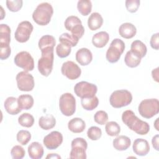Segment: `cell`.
<instances>
[{
    "label": "cell",
    "mask_w": 159,
    "mask_h": 159,
    "mask_svg": "<svg viewBox=\"0 0 159 159\" xmlns=\"http://www.w3.org/2000/svg\"><path fill=\"white\" fill-rule=\"evenodd\" d=\"M122 120L129 129L139 135H146L150 130L149 124L138 118L131 110H126L122 113Z\"/></svg>",
    "instance_id": "6da1fadb"
},
{
    "label": "cell",
    "mask_w": 159,
    "mask_h": 159,
    "mask_svg": "<svg viewBox=\"0 0 159 159\" xmlns=\"http://www.w3.org/2000/svg\"><path fill=\"white\" fill-rule=\"evenodd\" d=\"M53 14L52 5L47 2L39 4L32 14V19L35 23L40 25H47Z\"/></svg>",
    "instance_id": "7a4b0ae2"
},
{
    "label": "cell",
    "mask_w": 159,
    "mask_h": 159,
    "mask_svg": "<svg viewBox=\"0 0 159 159\" xmlns=\"http://www.w3.org/2000/svg\"><path fill=\"white\" fill-rule=\"evenodd\" d=\"M54 48H47L41 51V57L38 61V70L44 76H48L53 69Z\"/></svg>",
    "instance_id": "3957f363"
},
{
    "label": "cell",
    "mask_w": 159,
    "mask_h": 159,
    "mask_svg": "<svg viewBox=\"0 0 159 159\" xmlns=\"http://www.w3.org/2000/svg\"><path fill=\"white\" fill-rule=\"evenodd\" d=\"M11 29L5 24L0 25V58L6 60L11 55Z\"/></svg>",
    "instance_id": "277c9868"
},
{
    "label": "cell",
    "mask_w": 159,
    "mask_h": 159,
    "mask_svg": "<svg viewBox=\"0 0 159 159\" xmlns=\"http://www.w3.org/2000/svg\"><path fill=\"white\" fill-rule=\"evenodd\" d=\"M138 111L142 117L150 119L158 113L159 101L156 98L143 99L139 104Z\"/></svg>",
    "instance_id": "5b68a950"
},
{
    "label": "cell",
    "mask_w": 159,
    "mask_h": 159,
    "mask_svg": "<svg viewBox=\"0 0 159 159\" xmlns=\"http://www.w3.org/2000/svg\"><path fill=\"white\" fill-rule=\"evenodd\" d=\"M132 101L131 93L127 89L114 91L110 96L109 102L114 108H120L128 106Z\"/></svg>",
    "instance_id": "8992f818"
},
{
    "label": "cell",
    "mask_w": 159,
    "mask_h": 159,
    "mask_svg": "<svg viewBox=\"0 0 159 159\" xmlns=\"http://www.w3.org/2000/svg\"><path fill=\"white\" fill-rule=\"evenodd\" d=\"M124 50V42L120 39H114L111 42L110 46L106 52V57L107 60L111 63L117 62Z\"/></svg>",
    "instance_id": "52a82bcc"
},
{
    "label": "cell",
    "mask_w": 159,
    "mask_h": 159,
    "mask_svg": "<svg viewBox=\"0 0 159 159\" xmlns=\"http://www.w3.org/2000/svg\"><path fill=\"white\" fill-rule=\"evenodd\" d=\"M59 107L64 116H72L76 111V99L73 95L69 93L61 94L59 99Z\"/></svg>",
    "instance_id": "ba28073f"
},
{
    "label": "cell",
    "mask_w": 159,
    "mask_h": 159,
    "mask_svg": "<svg viewBox=\"0 0 159 159\" xmlns=\"http://www.w3.org/2000/svg\"><path fill=\"white\" fill-rule=\"evenodd\" d=\"M71 150L70 153V158L86 159V149L88 143L86 140L81 137H76L74 139L71 143Z\"/></svg>",
    "instance_id": "9c48e42d"
},
{
    "label": "cell",
    "mask_w": 159,
    "mask_h": 159,
    "mask_svg": "<svg viewBox=\"0 0 159 159\" xmlns=\"http://www.w3.org/2000/svg\"><path fill=\"white\" fill-rule=\"evenodd\" d=\"M97 91L98 88L96 84L84 81L77 83L74 87L75 94L81 99L92 98L95 96Z\"/></svg>",
    "instance_id": "30bf717a"
},
{
    "label": "cell",
    "mask_w": 159,
    "mask_h": 159,
    "mask_svg": "<svg viewBox=\"0 0 159 159\" xmlns=\"http://www.w3.org/2000/svg\"><path fill=\"white\" fill-rule=\"evenodd\" d=\"M66 29L71 32V34L80 39L84 33V28L80 18L75 16H68L64 23Z\"/></svg>",
    "instance_id": "8fae6325"
},
{
    "label": "cell",
    "mask_w": 159,
    "mask_h": 159,
    "mask_svg": "<svg viewBox=\"0 0 159 159\" xmlns=\"http://www.w3.org/2000/svg\"><path fill=\"white\" fill-rule=\"evenodd\" d=\"M18 89L22 91H30L35 85L33 76L27 71H22L17 73L16 77Z\"/></svg>",
    "instance_id": "7c38bea8"
},
{
    "label": "cell",
    "mask_w": 159,
    "mask_h": 159,
    "mask_svg": "<svg viewBox=\"0 0 159 159\" xmlns=\"http://www.w3.org/2000/svg\"><path fill=\"white\" fill-rule=\"evenodd\" d=\"M15 65L25 71H32L34 68V61L32 55L27 51L19 52L14 57Z\"/></svg>",
    "instance_id": "4fadbf2b"
},
{
    "label": "cell",
    "mask_w": 159,
    "mask_h": 159,
    "mask_svg": "<svg viewBox=\"0 0 159 159\" xmlns=\"http://www.w3.org/2000/svg\"><path fill=\"white\" fill-rule=\"evenodd\" d=\"M33 25L28 20L22 21L18 24L15 32L14 37L16 40L20 43H24L29 40L31 33L33 31Z\"/></svg>",
    "instance_id": "5bb4252c"
},
{
    "label": "cell",
    "mask_w": 159,
    "mask_h": 159,
    "mask_svg": "<svg viewBox=\"0 0 159 159\" xmlns=\"http://www.w3.org/2000/svg\"><path fill=\"white\" fill-rule=\"evenodd\" d=\"M61 71L63 76L71 80L78 78L81 74V70L80 66L72 61L64 62L61 67Z\"/></svg>",
    "instance_id": "9a60e30c"
},
{
    "label": "cell",
    "mask_w": 159,
    "mask_h": 159,
    "mask_svg": "<svg viewBox=\"0 0 159 159\" xmlns=\"http://www.w3.org/2000/svg\"><path fill=\"white\" fill-rule=\"evenodd\" d=\"M63 142V135L58 131H52L43 138V143L48 150L57 148Z\"/></svg>",
    "instance_id": "2e32d148"
},
{
    "label": "cell",
    "mask_w": 159,
    "mask_h": 159,
    "mask_svg": "<svg viewBox=\"0 0 159 159\" xmlns=\"http://www.w3.org/2000/svg\"><path fill=\"white\" fill-rule=\"evenodd\" d=\"M132 149L134 152L139 156H145L150 151V145L148 141L143 139H137L134 140Z\"/></svg>",
    "instance_id": "e0dca14e"
},
{
    "label": "cell",
    "mask_w": 159,
    "mask_h": 159,
    "mask_svg": "<svg viewBox=\"0 0 159 159\" xmlns=\"http://www.w3.org/2000/svg\"><path fill=\"white\" fill-rule=\"evenodd\" d=\"M75 58L80 65L86 66L91 62L93 60V54L88 48H81L76 52Z\"/></svg>",
    "instance_id": "ac0fdd59"
},
{
    "label": "cell",
    "mask_w": 159,
    "mask_h": 159,
    "mask_svg": "<svg viewBox=\"0 0 159 159\" xmlns=\"http://www.w3.org/2000/svg\"><path fill=\"white\" fill-rule=\"evenodd\" d=\"M4 106L6 112L11 115H16L22 110L19 107L17 99L13 96L6 98L4 103Z\"/></svg>",
    "instance_id": "d6986e66"
},
{
    "label": "cell",
    "mask_w": 159,
    "mask_h": 159,
    "mask_svg": "<svg viewBox=\"0 0 159 159\" xmlns=\"http://www.w3.org/2000/svg\"><path fill=\"white\" fill-rule=\"evenodd\" d=\"M119 35L126 39H132L137 33L135 26L130 22H125L121 24L119 28Z\"/></svg>",
    "instance_id": "ffe728a7"
},
{
    "label": "cell",
    "mask_w": 159,
    "mask_h": 159,
    "mask_svg": "<svg viewBox=\"0 0 159 159\" xmlns=\"http://www.w3.org/2000/svg\"><path fill=\"white\" fill-rule=\"evenodd\" d=\"M29 156L32 159H40L43 155V147L38 142H32L28 147Z\"/></svg>",
    "instance_id": "44dd1931"
},
{
    "label": "cell",
    "mask_w": 159,
    "mask_h": 159,
    "mask_svg": "<svg viewBox=\"0 0 159 159\" xmlns=\"http://www.w3.org/2000/svg\"><path fill=\"white\" fill-rule=\"evenodd\" d=\"M109 40V35L105 31H101L95 34L92 38L93 45L97 48H102L107 43Z\"/></svg>",
    "instance_id": "7402d4cb"
},
{
    "label": "cell",
    "mask_w": 159,
    "mask_h": 159,
    "mask_svg": "<svg viewBox=\"0 0 159 159\" xmlns=\"http://www.w3.org/2000/svg\"><path fill=\"white\" fill-rule=\"evenodd\" d=\"M130 144L131 140L130 138L125 135L117 136L112 142L114 148L119 151L126 150L130 147Z\"/></svg>",
    "instance_id": "603a6c76"
},
{
    "label": "cell",
    "mask_w": 159,
    "mask_h": 159,
    "mask_svg": "<svg viewBox=\"0 0 159 159\" xmlns=\"http://www.w3.org/2000/svg\"><path fill=\"white\" fill-rule=\"evenodd\" d=\"M68 128L73 133H81L86 128V124L82 119L75 117L68 122Z\"/></svg>",
    "instance_id": "cb8c5ba5"
},
{
    "label": "cell",
    "mask_w": 159,
    "mask_h": 159,
    "mask_svg": "<svg viewBox=\"0 0 159 159\" xmlns=\"http://www.w3.org/2000/svg\"><path fill=\"white\" fill-rule=\"evenodd\" d=\"M103 24V18L98 12L92 13L88 19V26L91 30H96Z\"/></svg>",
    "instance_id": "d4e9b609"
},
{
    "label": "cell",
    "mask_w": 159,
    "mask_h": 159,
    "mask_svg": "<svg viewBox=\"0 0 159 159\" xmlns=\"http://www.w3.org/2000/svg\"><path fill=\"white\" fill-rule=\"evenodd\" d=\"M130 51L142 59L146 55L147 48L142 41L136 40L132 42L130 46Z\"/></svg>",
    "instance_id": "484cf974"
},
{
    "label": "cell",
    "mask_w": 159,
    "mask_h": 159,
    "mask_svg": "<svg viewBox=\"0 0 159 159\" xmlns=\"http://www.w3.org/2000/svg\"><path fill=\"white\" fill-rule=\"evenodd\" d=\"M39 125L42 129L48 130L55 126L56 119L52 114H47L39 118Z\"/></svg>",
    "instance_id": "4316f807"
},
{
    "label": "cell",
    "mask_w": 159,
    "mask_h": 159,
    "mask_svg": "<svg viewBox=\"0 0 159 159\" xmlns=\"http://www.w3.org/2000/svg\"><path fill=\"white\" fill-rule=\"evenodd\" d=\"M56 41L53 36L45 35L42 36L38 42V46L40 50L47 48H54Z\"/></svg>",
    "instance_id": "83f0119b"
},
{
    "label": "cell",
    "mask_w": 159,
    "mask_h": 159,
    "mask_svg": "<svg viewBox=\"0 0 159 159\" xmlns=\"http://www.w3.org/2000/svg\"><path fill=\"white\" fill-rule=\"evenodd\" d=\"M19 107L21 109L29 110L34 105V98L30 94H22L17 98Z\"/></svg>",
    "instance_id": "f1b7e54d"
},
{
    "label": "cell",
    "mask_w": 159,
    "mask_h": 159,
    "mask_svg": "<svg viewBox=\"0 0 159 159\" xmlns=\"http://www.w3.org/2000/svg\"><path fill=\"white\" fill-rule=\"evenodd\" d=\"M81 104L83 109L86 111H93L99 104V99L96 96L92 98H81Z\"/></svg>",
    "instance_id": "f546056e"
},
{
    "label": "cell",
    "mask_w": 159,
    "mask_h": 159,
    "mask_svg": "<svg viewBox=\"0 0 159 159\" xmlns=\"http://www.w3.org/2000/svg\"><path fill=\"white\" fill-rule=\"evenodd\" d=\"M124 61L127 66L130 68H135L140 63L141 58L130 50L126 53Z\"/></svg>",
    "instance_id": "4dcf8cb0"
},
{
    "label": "cell",
    "mask_w": 159,
    "mask_h": 159,
    "mask_svg": "<svg viewBox=\"0 0 159 159\" xmlns=\"http://www.w3.org/2000/svg\"><path fill=\"white\" fill-rule=\"evenodd\" d=\"M77 9L83 16H88L92 10V3L89 0H80L77 3Z\"/></svg>",
    "instance_id": "1f68e13d"
},
{
    "label": "cell",
    "mask_w": 159,
    "mask_h": 159,
    "mask_svg": "<svg viewBox=\"0 0 159 159\" xmlns=\"http://www.w3.org/2000/svg\"><path fill=\"white\" fill-rule=\"evenodd\" d=\"M105 130L107 134L109 136H117L120 132V127L116 122L110 121L106 123Z\"/></svg>",
    "instance_id": "d6a6232c"
},
{
    "label": "cell",
    "mask_w": 159,
    "mask_h": 159,
    "mask_svg": "<svg viewBox=\"0 0 159 159\" xmlns=\"http://www.w3.org/2000/svg\"><path fill=\"white\" fill-rule=\"evenodd\" d=\"M59 41L60 43H63L70 45L71 47H75L79 41V39L72 34L68 33H63L59 37Z\"/></svg>",
    "instance_id": "836d02e7"
},
{
    "label": "cell",
    "mask_w": 159,
    "mask_h": 159,
    "mask_svg": "<svg viewBox=\"0 0 159 159\" xmlns=\"http://www.w3.org/2000/svg\"><path fill=\"white\" fill-rule=\"evenodd\" d=\"M19 124L25 127H31L34 123L33 116L29 113H23L18 117Z\"/></svg>",
    "instance_id": "e575fe53"
},
{
    "label": "cell",
    "mask_w": 159,
    "mask_h": 159,
    "mask_svg": "<svg viewBox=\"0 0 159 159\" xmlns=\"http://www.w3.org/2000/svg\"><path fill=\"white\" fill-rule=\"evenodd\" d=\"M71 52V47L66 44L60 43L57 45L56 53L60 58L67 57Z\"/></svg>",
    "instance_id": "d590c367"
},
{
    "label": "cell",
    "mask_w": 159,
    "mask_h": 159,
    "mask_svg": "<svg viewBox=\"0 0 159 159\" xmlns=\"http://www.w3.org/2000/svg\"><path fill=\"white\" fill-rule=\"evenodd\" d=\"M16 138L17 142L20 144L25 145L31 139V134L28 130H20L17 132Z\"/></svg>",
    "instance_id": "8d00e7d4"
},
{
    "label": "cell",
    "mask_w": 159,
    "mask_h": 159,
    "mask_svg": "<svg viewBox=\"0 0 159 159\" xmlns=\"http://www.w3.org/2000/svg\"><path fill=\"white\" fill-rule=\"evenodd\" d=\"M87 135L91 140H98L102 135V130L97 126H92L88 129Z\"/></svg>",
    "instance_id": "74e56055"
},
{
    "label": "cell",
    "mask_w": 159,
    "mask_h": 159,
    "mask_svg": "<svg viewBox=\"0 0 159 159\" xmlns=\"http://www.w3.org/2000/svg\"><path fill=\"white\" fill-rule=\"evenodd\" d=\"M94 121L100 125H104L108 120V114L104 111H98L94 116Z\"/></svg>",
    "instance_id": "f35d334b"
},
{
    "label": "cell",
    "mask_w": 159,
    "mask_h": 159,
    "mask_svg": "<svg viewBox=\"0 0 159 159\" xmlns=\"http://www.w3.org/2000/svg\"><path fill=\"white\" fill-rule=\"evenodd\" d=\"M11 155L14 159H22L24 157L25 152L20 145H15L11 150Z\"/></svg>",
    "instance_id": "ab89813d"
},
{
    "label": "cell",
    "mask_w": 159,
    "mask_h": 159,
    "mask_svg": "<svg viewBox=\"0 0 159 159\" xmlns=\"http://www.w3.org/2000/svg\"><path fill=\"white\" fill-rule=\"evenodd\" d=\"M23 1L22 0H14V1H6V6L8 9L11 12H17L22 7Z\"/></svg>",
    "instance_id": "60d3db41"
},
{
    "label": "cell",
    "mask_w": 159,
    "mask_h": 159,
    "mask_svg": "<svg viewBox=\"0 0 159 159\" xmlns=\"http://www.w3.org/2000/svg\"><path fill=\"white\" fill-rule=\"evenodd\" d=\"M140 1L139 0H127L125 2L127 10L131 13L137 11L140 6Z\"/></svg>",
    "instance_id": "b9f144b4"
},
{
    "label": "cell",
    "mask_w": 159,
    "mask_h": 159,
    "mask_svg": "<svg viewBox=\"0 0 159 159\" xmlns=\"http://www.w3.org/2000/svg\"><path fill=\"white\" fill-rule=\"evenodd\" d=\"M158 35H159V34L158 32L153 34L151 37L150 40V44L151 47L157 50H158L159 48Z\"/></svg>",
    "instance_id": "7bdbcfd3"
},
{
    "label": "cell",
    "mask_w": 159,
    "mask_h": 159,
    "mask_svg": "<svg viewBox=\"0 0 159 159\" xmlns=\"http://www.w3.org/2000/svg\"><path fill=\"white\" fill-rule=\"evenodd\" d=\"M158 139H159V135L158 134L155 135L153 137L152 139V146L156 150H159V147H158Z\"/></svg>",
    "instance_id": "ee69618b"
},
{
    "label": "cell",
    "mask_w": 159,
    "mask_h": 159,
    "mask_svg": "<svg viewBox=\"0 0 159 159\" xmlns=\"http://www.w3.org/2000/svg\"><path fill=\"white\" fill-rule=\"evenodd\" d=\"M152 76L153 79L156 81L158 82V67L153 69L152 71Z\"/></svg>",
    "instance_id": "f6af8a7d"
},
{
    "label": "cell",
    "mask_w": 159,
    "mask_h": 159,
    "mask_svg": "<svg viewBox=\"0 0 159 159\" xmlns=\"http://www.w3.org/2000/svg\"><path fill=\"white\" fill-rule=\"evenodd\" d=\"M61 158V157L60 155H58V154L57 153H50L49 155H48L47 157H46V158Z\"/></svg>",
    "instance_id": "bcb514c9"
},
{
    "label": "cell",
    "mask_w": 159,
    "mask_h": 159,
    "mask_svg": "<svg viewBox=\"0 0 159 159\" xmlns=\"http://www.w3.org/2000/svg\"><path fill=\"white\" fill-rule=\"evenodd\" d=\"M158 118H157V119H156V120L155 121V122H154V126H155V129H157V130H159V129H158V127H157V125H158Z\"/></svg>",
    "instance_id": "7dc6e473"
},
{
    "label": "cell",
    "mask_w": 159,
    "mask_h": 159,
    "mask_svg": "<svg viewBox=\"0 0 159 159\" xmlns=\"http://www.w3.org/2000/svg\"><path fill=\"white\" fill-rule=\"evenodd\" d=\"M1 19H3V17H4V14H5L6 13L4 12V14H2V12H3V11H4V10H3V8H2V6H1Z\"/></svg>",
    "instance_id": "c3c4849f"
}]
</instances>
